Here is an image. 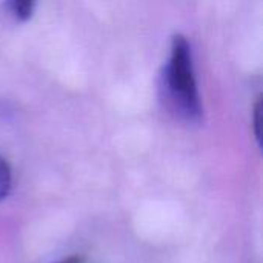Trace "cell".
Segmentation results:
<instances>
[{"label": "cell", "mask_w": 263, "mask_h": 263, "mask_svg": "<svg viewBox=\"0 0 263 263\" xmlns=\"http://www.w3.org/2000/svg\"><path fill=\"white\" fill-rule=\"evenodd\" d=\"M11 168L5 159L0 157V200H3L11 190Z\"/></svg>", "instance_id": "obj_3"}, {"label": "cell", "mask_w": 263, "mask_h": 263, "mask_svg": "<svg viewBox=\"0 0 263 263\" xmlns=\"http://www.w3.org/2000/svg\"><path fill=\"white\" fill-rule=\"evenodd\" d=\"M163 77L166 94L171 103L183 117L190 120H199L202 114L200 97L194 77L191 49L183 35H176L173 39L171 55Z\"/></svg>", "instance_id": "obj_1"}, {"label": "cell", "mask_w": 263, "mask_h": 263, "mask_svg": "<svg viewBox=\"0 0 263 263\" xmlns=\"http://www.w3.org/2000/svg\"><path fill=\"white\" fill-rule=\"evenodd\" d=\"M83 262H85V259H83V257H80V256H74V257L63 259V260H60V262H57V263H83Z\"/></svg>", "instance_id": "obj_5"}, {"label": "cell", "mask_w": 263, "mask_h": 263, "mask_svg": "<svg viewBox=\"0 0 263 263\" xmlns=\"http://www.w3.org/2000/svg\"><path fill=\"white\" fill-rule=\"evenodd\" d=\"M34 6L35 3L34 2H29V0H14V2H9L8 3V8L9 11L18 18V20H26L31 17L32 11H34Z\"/></svg>", "instance_id": "obj_2"}, {"label": "cell", "mask_w": 263, "mask_h": 263, "mask_svg": "<svg viewBox=\"0 0 263 263\" xmlns=\"http://www.w3.org/2000/svg\"><path fill=\"white\" fill-rule=\"evenodd\" d=\"M254 114H256V136H257V139H259V114H260V100L257 102V105H256V109H254Z\"/></svg>", "instance_id": "obj_4"}]
</instances>
